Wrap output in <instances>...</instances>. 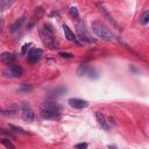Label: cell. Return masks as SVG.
Returning a JSON list of instances; mask_svg holds the SVG:
<instances>
[{"mask_svg": "<svg viewBox=\"0 0 149 149\" xmlns=\"http://www.w3.org/2000/svg\"><path fill=\"white\" fill-rule=\"evenodd\" d=\"M78 37L81 40V42H85V43H95V38H93L91 36V34L86 30V27L84 23H79L78 24Z\"/></svg>", "mask_w": 149, "mask_h": 149, "instance_id": "3957f363", "label": "cell"}, {"mask_svg": "<svg viewBox=\"0 0 149 149\" xmlns=\"http://www.w3.org/2000/svg\"><path fill=\"white\" fill-rule=\"evenodd\" d=\"M33 85H30V84H22V85H20L19 86V88H17V92H20V93H29V92H31L33 91Z\"/></svg>", "mask_w": 149, "mask_h": 149, "instance_id": "4fadbf2b", "label": "cell"}, {"mask_svg": "<svg viewBox=\"0 0 149 149\" xmlns=\"http://www.w3.org/2000/svg\"><path fill=\"white\" fill-rule=\"evenodd\" d=\"M58 55H59L61 57H63V58H72V57H73L72 54H70V52H63V51H61Z\"/></svg>", "mask_w": 149, "mask_h": 149, "instance_id": "603a6c76", "label": "cell"}, {"mask_svg": "<svg viewBox=\"0 0 149 149\" xmlns=\"http://www.w3.org/2000/svg\"><path fill=\"white\" fill-rule=\"evenodd\" d=\"M14 114L13 111H5V109H0V115H12Z\"/></svg>", "mask_w": 149, "mask_h": 149, "instance_id": "d4e9b609", "label": "cell"}, {"mask_svg": "<svg viewBox=\"0 0 149 149\" xmlns=\"http://www.w3.org/2000/svg\"><path fill=\"white\" fill-rule=\"evenodd\" d=\"M95 118H97V121H98V123H99V126L101 128H104L105 130H108L109 129V126H108V123L106 121V118L104 116V114L101 112H99V111L95 112Z\"/></svg>", "mask_w": 149, "mask_h": 149, "instance_id": "8fae6325", "label": "cell"}, {"mask_svg": "<svg viewBox=\"0 0 149 149\" xmlns=\"http://www.w3.org/2000/svg\"><path fill=\"white\" fill-rule=\"evenodd\" d=\"M42 54H43V51H42L41 49L34 48V49H30V50L28 51V54H27V58H28V61H29L30 63L34 64V63H37V62L41 59Z\"/></svg>", "mask_w": 149, "mask_h": 149, "instance_id": "52a82bcc", "label": "cell"}, {"mask_svg": "<svg viewBox=\"0 0 149 149\" xmlns=\"http://www.w3.org/2000/svg\"><path fill=\"white\" fill-rule=\"evenodd\" d=\"M66 92V87H58V88H56L55 91H54V97H59V95H62V94H64Z\"/></svg>", "mask_w": 149, "mask_h": 149, "instance_id": "d6986e66", "label": "cell"}, {"mask_svg": "<svg viewBox=\"0 0 149 149\" xmlns=\"http://www.w3.org/2000/svg\"><path fill=\"white\" fill-rule=\"evenodd\" d=\"M41 109L43 111H48V112H56V113H61L62 111V106L58 102L55 101H44L41 105Z\"/></svg>", "mask_w": 149, "mask_h": 149, "instance_id": "8992f818", "label": "cell"}, {"mask_svg": "<svg viewBox=\"0 0 149 149\" xmlns=\"http://www.w3.org/2000/svg\"><path fill=\"white\" fill-rule=\"evenodd\" d=\"M9 127H10V129H13L14 132H17V133H20V134H23V135H27V134H28V132L23 130L21 127H17V126H14V125H10Z\"/></svg>", "mask_w": 149, "mask_h": 149, "instance_id": "ffe728a7", "label": "cell"}, {"mask_svg": "<svg viewBox=\"0 0 149 149\" xmlns=\"http://www.w3.org/2000/svg\"><path fill=\"white\" fill-rule=\"evenodd\" d=\"M23 21H24V19L23 17H20L19 20H16L12 26H10V31H16V30H19L20 28H21V26H22V23H23Z\"/></svg>", "mask_w": 149, "mask_h": 149, "instance_id": "5bb4252c", "label": "cell"}, {"mask_svg": "<svg viewBox=\"0 0 149 149\" xmlns=\"http://www.w3.org/2000/svg\"><path fill=\"white\" fill-rule=\"evenodd\" d=\"M12 3H13L12 1H8V0H1V1H0V10H5V9H7Z\"/></svg>", "mask_w": 149, "mask_h": 149, "instance_id": "ac0fdd59", "label": "cell"}, {"mask_svg": "<svg viewBox=\"0 0 149 149\" xmlns=\"http://www.w3.org/2000/svg\"><path fill=\"white\" fill-rule=\"evenodd\" d=\"M31 45V43H26V44H23V47H22V55H27L28 54V49H29V47Z\"/></svg>", "mask_w": 149, "mask_h": 149, "instance_id": "7402d4cb", "label": "cell"}, {"mask_svg": "<svg viewBox=\"0 0 149 149\" xmlns=\"http://www.w3.org/2000/svg\"><path fill=\"white\" fill-rule=\"evenodd\" d=\"M2 28H3V21H2V19L0 17V31L2 30Z\"/></svg>", "mask_w": 149, "mask_h": 149, "instance_id": "484cf974", "label": "cell"}, {"mask_svg": "<svg viewBox=\"0 0 149 149\" xmlns=\"http://www.w3.org/2000/svg\"><path fill=\"white\" fill-rule=\"evenodd\" d=\"M108 149H118V148H116V146H114V144H109V146H108Z\"/></svg>", "mask_w": 149, "mask_h": 149, "instance_id": "4316f807", "label": "cell"}, {"mask_svg": "<svg viewBox=\"0 0 149 149\" xmlns=\"http://www.w3.org/2000/svg\"><path fill=\"white\" fill-rule=\"evenodd\" d=\"M41 116L43 119H48V120H59V119H62L61 113L48 112V111H43V109H41Z\"/></svg>", "mask_w": 149, "mask_h": 149, "instance_id": "30bf717a", "label": "cell"}, {"mask_svg": "<svg viewBox=\"0 0 149 149\" xmlns=\"http://www.w3.org/2000/svg\"><path fill=\"white\" fill-rule=\"evenodd\" d=\"M0 135H6V136H9V137H14V134L12 133V130H8V129H5V128H0Z\"/></svg>", "mask_w": 149, "mask_h": 149, "instance_id": "44dd1931", "label": "cell"}, {"mask_svg": "<svg viewBox=\"0 0 149 149\" xmlns=\"http://www.w3.org/2000/svg\"><path fill=\"white\" fill-rule=\"evenodd\" d=\"M69 105L72 107V108H77V109H81V108H85L88 106V102L86 100H83V99H78V98H71L69 99Z\"/></svg>", "mask_w": 149, "mask_h": 149, "instance_id": "ba28073f", "label": "cell"}, {"mask_svg": "<svg viewBox=\"0 0 149 149\" xmlns=\"http://www.w3.org/2000/svg\"><path fill=\"white\" fill-rule=\"evenodd\" d=\"M40 36H41V40L42 42L50 49H55L57 48L58 45V42L56 41V37H55V33H54V29L51 27V24H43V27L41 28L40 30Z\"/></svg>", "mask_w": 149, "mask_h": 149, "instance_id": "6da1fadb", "label": "cell"}, {"mask_svg": "<svg viewBox=\"0 0 149 149\" xmlns=\"http://www.w3.org/2000/svg\"><path fill=\"white\" fill-rule=\"evenodd\" d=\"M5 73L9 77H14V78H19L23 74V69L20 66V65H16V64H12L8 66V69L5 71Z\"/></svg>", "mask_w": 149, "mask_h": 149, "instance_id": "5b68a950", "label": "cell"}, {"mask_svg": "<svg viewBox=\"0 0 149 149\" xmlns=\"http://www.w3.org/2000/svg\"><path fill=\"white\" fill-rule=\"evenodd\" d=\"M0 143L3 144L7 149H15V146L13 144V142L9 139H2V140H0Z\"/></svg>", "mask_w": 149, "mask_h": 149, "instance_id": "9a60e30c", "label": "cell"}, {"mask_svg": "<svg viewBox=\"0 0 149 149\" xmlns=\"http://www.w3.org/2000/svg\"><path fill=\"white\" fill-rule=\"evenodd\" d=\"M21 112H22V118H23L26 121H28V122L34 121V119H35L34 112H33L30 105H29L27 101L22 102V105H21Z\"/></svg>", "mask_w": 149, "mask_h": 149, "instance_id": "277c9868", "label": "cell"}, {"mask_svg": "<svg viewBox=\"0 0 149 149\" xmlns=\"http://www.w3.org/2000/svg\"><path fill=\"white\" fill-rule=\"evenodd\" d=\"M69 10H70V14H71V16H72V17H74L76 20H79V13H78V9H77V7H74V6H71Z\"/></svg>", "mask_w": 149, "mask_h": 149, "instance_id": "e0dca14e", "label": "cell"}, {"mask_svg": "<svg viewBox=\"0 0 149 149\" xmlns=\"http://www.w3.org/2000/svg\"><path fill=\"white\" fill-rule=\"evenodd\" d=\"M92 29H93V31L95 33V35L99 38H101V40H104L106 42H112V41L115 40L113 33L109 31L108 28L105 24H102L101 22H99V21H93L92 22Z\"/></svg>", "mask_w": 149, "mask_h": 149, "instance_id": "7a4b0ae2", "label": "cell"}, {"mask_svg": "<svg viewBox=\"0 0 149 149\" xmlns=\"http://www.w3.org/2000/svg\"><path fill=\"white\" fill-rule=\"evenodd\" d=\"M63 30H64V34H65V37H66L68 41H70V42H77L76 35H74V33L69 28V26L64 24V26H63Z\"/></svg>", "mask_w": 149, "mask_h": 149, "instance_id": "7c38bea8", "label": "cell"}, {"mask_svg": "<svg viewBox=\"0 0 149 149\" xmlns=\"http://www.w3.org/2000/svg\"><path fill=\"white\" fill-rule=\"evenodd\" d=\"M74 149H87V143H78L74 146Z\"/></svg>", "mask_w": 149, "mask_h": 149, "instance_id": "cb8c5ba5", "label": "cell"}, {"mask_svg": "<svg viewBox=\"0 0 149 149\" xmlns=\"http://www.w3.org/2000/svg\"><path fill=\"white\" fill-rule=\"evenodd\" d=\"M15 59H16V56L14 54H12V52H3V54L0 55V61L3 64L8 65V66L12 65V64H14Z\"/></svg>", "mask_w": 149, "mask_h": 149, "instance_id": "9c48e42d", "label": "cell"}, {"mask_svg": "<svg viewBox=\"0 0 149 149\" xmlns=\"http://www.w3.org/2000/svg\"><path fill=\"white\" fill-rule=\"evenodd\" d=\"M140 22H141L142 24H147V23L149 22V10H146V12L142 14V16L140 17Z\"/></svg>", "mask_w": 149, "mask_h": 149, "instance_id": "2e32d148", "label": "cell"}]
</instances>
